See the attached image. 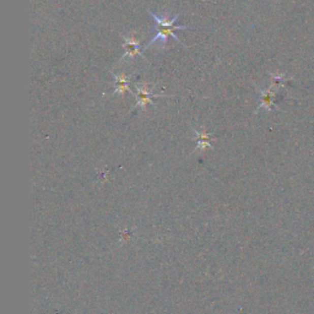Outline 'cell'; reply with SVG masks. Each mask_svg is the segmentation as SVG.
I'll list each match as a JSON object with an SVG mask.
<instances>
[{
  "instance_id": "7a4b0ae2",
  "label": "cell",
  "mask_w": 314,
  "mask_h": 314,
  "mask_svg": "<svg viewBox=\"0 0 314 314\" xmlns=\"http://www.w3.org/2000/svg\"><path fill=\"white\" fill-rule=\"evenodd\" d=\"M136 88V92L134 93L135 96V105L134 107H133L132 111H134L136 108H140V109H145L147 107V105H153L155 106V103L152 102V97H165L164 95H159V93H153V88H155V86H152V87L147 88L146 86H139L135 85Z\"/></svg>"
},
{
  "instance_id": "277c9868",
  "label": "cell",
  "mask_w": 314,
  "mask_h": 314,
  "mask_svg": "<svg viewBox=\"0 0 314 314\" xmlns=\"http://www.w3.org/2000/svg\"><path fill=\"white\" fill-rule=\"evenodd\" d=\"M113 74V78H114V91L112 95H115V96H119L123 97L124 93L128 91L129 93L134 95L132 90H130V78H132V75L127 76L125 74L123 73H118V74Z\"/></svg>"
},
{
  "instance_id": "6da1fadb",
  "label": "cell",
  "mask_w": 314,
  "mask_h": 314,
  "mask_svg": "<svg viewBox=\"0 0 314 314\" xmlns=\"http://www.w3.org/2000/svg\"><path fill=\"white\" fill-rule=\"evenodd\" d=\"M149 14L152 16V19L155 20V35H153V38L150 41V43L147 44L146 47H145L144 50H146L147 48H150L151 46H152L153 43L157 42V41H161V47L162 48H165L166 47V42H167L168 37L172 36L174 38V40L177 41L179 44H182L183 47H185L184 44L182 43V41L179 40L178 37H177V35H174V32L178 31V29H189L191 27H188L186 25H174V23L177 22V20L180 17V14L176 15V16L173 17V19L168 20L167 16L165 17H159L156 14L151 13L149 11Z\"/></svg>"
},
{
  "instance_id": "3957f363",
  "label": "cell",
  "mask_w": 314,
  "mask_h": 314,
  "mask_svg": "<svg viewBox=\"0 0 314 314\" xmlns=\"http://www.w3.org/2000/svg\"><path fill=\"white\" fill-rule=\"evenodd\" d=\"M121 37H123V40H124L123 47H124V49H125V53L121 55V60H123V59H128L129 60V59L135 58L136 55H140V57H143L145 60H147V59L144 57L143 52H140V47H141L140 40H136V38H134L133 36L125 37V36H123V35H121Z\"/></svg>"
},
{
  "instance_id": "5b68a950",
  "label": "cell",
  "mask_w": 314,
  "mask_h": 314,
  "mask_svg": "<svg viewBox=\"0 0 314 314\" xmlns=\"http://www.w3.org/2000/svg\"><path fill=\"white\" fill-rule=\"evenodd\" d=\"M193 132L195 135V141H197V146H195L194 152H197V151H205L206 149H212L211 133H203L194 128Z\"/></svg>"
},
{
  "instance_id": "8992f818",
  "label": "cell",
  "mask_w": 314,
  "mask_h": 314,
  "mask_svg": "<svg viewBox=\"0 0 314 314\" xmlns=\"http://www.w3.org/2000/svg\"><path fill=\"white\" fill-rule=\"evenodd\" d=\"M274 88L270 87L268 90H260V105L257 111L260 108H265L268 111H271L274 107Z\"/></svg>"
}]
</instances>
